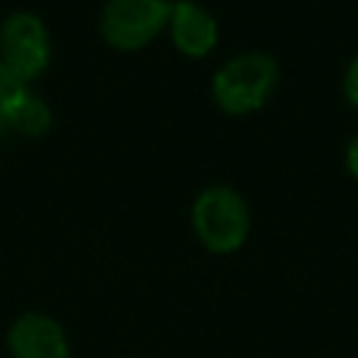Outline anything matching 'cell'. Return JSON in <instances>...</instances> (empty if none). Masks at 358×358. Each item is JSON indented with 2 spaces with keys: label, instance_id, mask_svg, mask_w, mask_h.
<instances>
[{
  "label": "cell",
  "instance_id": "cell-7",
  "mask_svg": "<svg viewBox=\"0 0 358 358\" xmlns=\"http://www.w3.org/2000/svg\"><path fill=\"white\" fill-rule=\"evenodd\" d=\"M50 126H53V112L45 103V98L31 84H20L6 109V131L22 137H42L50 131Z\"/></svg>",
  "mask_w": 358,
  "mask_h": 358
},
{
  "label": "cell",
  "instance_id": "cell-2",
  "mask_svg": "<svg viewBox=\"0 0 358 358\" xmlns=\"http://www.w3.org/2000/svg\"><path fill=\"white\" fill-rule=\"evenodd\" d=\"M190 224L207 252L232 255L246 243L252 232V213L246 199L235 187L210 185L193 199Z\"/></svg>",
  "mask_w": 358,
  "mask_h": 358
},
{
  "label": "cell",
  "instance_id": "cell-5",
  "mask_svg": "<svg viewBox=\"0 0 358 358\" xmlns=\"http://www.w3.org/2000/svg\"><path fill=\"white\" fill-rule=\"evenodd\" d=\"M11 358H70V338L59 319L42 310L20 313L6 333Z\"/></svg>",
  "mask_w": 358,
  "mask_h": 358
},
{
  "label": "cell",
  "instance_id": "cell-3",
  "mask_svg": "<svg viewBox=\"0 0 358 358\" xmlns=\"http://www.w3.org/2000/svg\"><path fill=\"white\" fill-rule=\"evenodd\" d=\"M53 42L36 11H11L0 22V64L20 81L34 84L50 64Z\"/></svg>",
  "mask_w": 358,
  "mask_h": 358
},
{
  "label": "cell",
  "instance_id": "cell-6",
  "mask_svg": "<svg viewBox=\"0 0 358 358\" xmlns=\"http://www.w3.org/2000/svg\"><path fill=\"white\" fill-rule=\"evenodd\" d=\"M168 36L173 48L187 59H204L218 45V22L215 17L196 0H173Z\"/></svg>",
  "mask_w": 358,
  "mask_h": 358
},
{
  "label": "cell",
  "instance_id": "cell-1",
  "mask_svg": "<svg viewBox=\"0 0 358 358\" xmlns=\"http://www.w3.org/2000/svg\"><path fill=\"white\" fill-rule=\"evenodd\" d=\"M280 84V64L266 50H243L224 62L210 84L213 101L227 115H252L266 106Z\"/></svg>",
  "mask_w": 358,
  "mask_h": 358
},
{
  "label": "cell",
  "instance_id": "cell-8",
  "mask_svg": "<svg viewBox=\"0 0 358 358\" xmlns=\"http://www.w3.org/2000/svg\"><path fill=\"white\" fill-rule=\"evenodd\" d=\"M17 87H20V81L0 64V134H6V109H8V101L17 92Z\"/></svg>",
  "mask_w": 358,
  "mask_h": 358
},
{
  "label": "cell",
  "instance_id": "cell-9",
  "mask_svg": "<svg viewBox=\"0 0 358 358\" xmlns=\"http://www.w3.org/2000/svg\"><path fill=\"white\" fill-rule=\"evenodd\" d=\"M341 90H344V98L352 109H358V53L352 56V62L347 64L344 70V78H341Z\"/></svg>",
  "mask_w": 358,
  "mask_h": 358
},
{
  "label": "cell",
  "instance_id": "cell-10",
  "mask_svg": "<svg viewBox=\"0 0 358 358\" xmlns=\"http://www.w3.org/2000/svg\"><path fill=\"white\" fill-rule=\"evenodd\" d=\"M344 165H347V173L358 182V134H352L344 148Z\"/></svg>",
  "mask_w": 358,
  "mask_h": 358
},
{
  "label": "cell",
  "instance_id": "cell-4",
  "mask_svg": "<svg viewBox=\"0 0 358 358\" xmlns=\"http://www.w3.org/2000/svg\"><path fill=\"white\" fill-rule=\"evenodd\" d=\"M173 0H106L101 8V36L109 48L131 53L168 31Z\"/></svg>",
  "mask_w": 358,
  "mask_h": 358
}]
</instances>
